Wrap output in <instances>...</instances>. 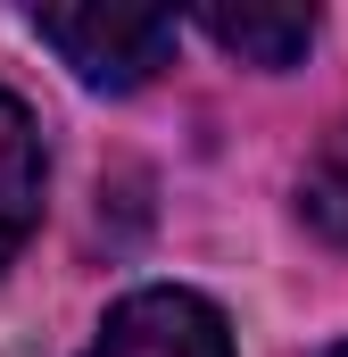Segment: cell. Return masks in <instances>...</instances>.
<instances>
[{"instance_id": "obj_1", "label": "cell", "mask_w": 348, "mask_h": 357, "mask_svg": "<svg viewBox=\"0 0 348 357\" xmlns=\"http://www.w3.org/2000/svg\"><path fill=\"white\" fill-rule=\"evenodd\" d=\"M33 33L100 91H133L174 59V17H141V8H42Z\"/></svg>"}, {"instance_id": "obj_2", "label": "cell", "mask_w": 348, "mask_h": 357, "mask_svg": "<svg viewBox=\"0 0 348 357\" xmlns=\"http://www.w3.org/2000/svg\"><path fill=\"white\" fill-rule=\"evenodd\" d=\"M84 357H232V333L199 291H133L108 307Z\"/></svg>"}, {"instance_id": "obj_3", "label": "cell", "mask_w": 348, "mask_h": 357, "mask_svg": "<svg viewBox=\"0 0 348 357\" xmlns=\"http://www.w3.org/2000/svg\"><path fill=\"white\" fill-rule=\"evenodd\" d=\"M33 216H42V133H33L25 100L0 91V266L25 250Z\"/></svg>"}, {"instance_id": "obj_4", "label": "cell", "mask_w": 348, "mask_h": 357, "mask_svg": "<svg viewBox=\"0 0 348 357\" xmlns=\"http://www.w3.org/2000/svg\"><path fill=\"white\" fill-rule=\"evenodd\" d=\"M199 33L216 42V50H232V59H249V67H290V59H307V42H315V17L307 8H216V17H199Z\"/></svg>"}, {"instance_id": "obj_5", "label": "cell", "mask_w": 348, "mask_h": 357, "mask_svg": "<svg viewBox=\"0 0 348 357\" xmlns=\"http://www.w3.org/2000/svg\"><path fill=\"white\" fill-rule=\"evenodd\" d=\"M332 357H348V341H340V349H332Z\"/></svg>"}]
</instances>
